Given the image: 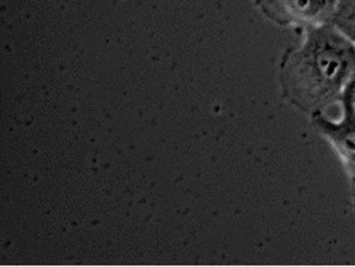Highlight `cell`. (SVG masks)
<instances>
[{"mask_svg":"<svg viewBox=\"0 0 355 267\" xmlns=\"http://www.w3.org/2000/svg\"><path fill=\"white\" fill-rule=\"evenodd\" d=\"M331 24L355 44V0H343L339 3Z\"/></svg>","mask_w":355,"mask_h":267,"instance_id":"4","label":"cell"},{"mask_svg":"<svg viewBox=\"0 0 355 267\" xmlns=\"http://www.w3.org/2000/svg\"><path fill=\"white\" fill-rule=\"evenodd\" d=\"M253 3L268 21L301 32L331 23L340 0H253Z\"/></svg>","mask_w":355,"mask_h":267,"instance_id":"3","label":"cell"},{"mask_svg":"<svg viewBox=\"0 0 355 267\" xmlns=\"http://www.w3.org/2000/svg\"><path fill=\"white\" fill-rule=\"evenodd\" d=\"M352 87H354V105H355V77L352 80Z\"/></svg>","mask_w":355,"mask_h":267,"instance_id":"6","label":"cell"},{"mask_svg":"<svg viewBox=\"0 0 355 267\" xmlns=\"http://www.w3.org/2000/svg\"><path fill=\"white\" fill-rule=\"evenodd\" d=\"M340 2H343V0H340Z\"/></svg>","mask_w":355,"mask_h":267,"instance_id":"7","label":"cell"},{"mask_svg":"<svg viewBox=\"0 0 355 267\" xmlns=\"http://www.w3.org/2000/svg\"><path fill=\"white\" fill-rule=\"evenodd\" d=\"M279 64L282 100L306 116L327 113L340 102L355 77V44L331 23L298 32Z\"/></svg>","mask_w":355,"mask_h":267,"instance_id":"1","label":"cell"},{"mask_svg":"<svg viewBox=\"0 0 355 267\" xmlns=\"http://www.w3.org/2000/svg\"><path fill=\"white\" fill-rule=\"evenodd\" d=\"M351 195H352V203H354V209H355V185H351Z\"/></svg>","mask_w":355,"mask_h":267,"instance_id":"5","label":"cell"},{"mask_svg":"<svg viewBox=\"0 0 355 267\" xmlns=\"http://www.w3.org/2000/svg\"><path fill=\"white\" fill-rule=\"evenodd\" d=\"M340 118L331 119L327 113L310 116L315 131L328 141L348 174L351 185H355V105L352 82L340 98Z\"/></svg>","mask_w":355,"mask_h":267,"instance_id":"2","label":"cell"}]
</instances>
